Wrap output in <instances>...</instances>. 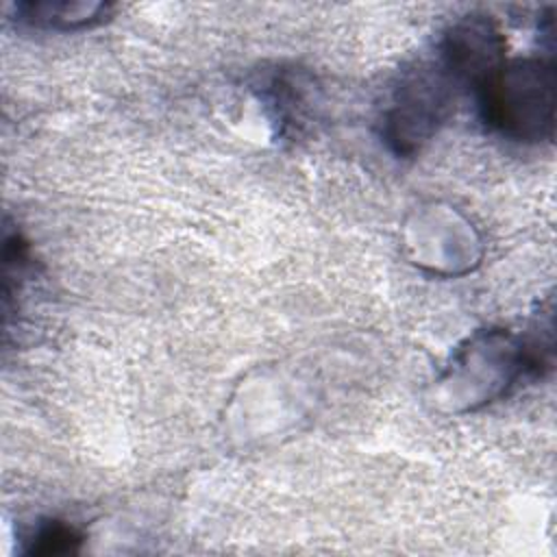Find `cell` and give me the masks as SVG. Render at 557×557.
<instances>
[{
	"instance_id": "1",
	"label": "cell",
	"mask_w": 557,
	"mask_h": 557,
	"mask_svg": "<svg viewBox=\"0 0 557 557\" xmlns=\"http://www.w3.org/2000/svg\"><path fill=\"white\" fill-rule=\"evenodd\" d=\"M474 94L481 120L490 131L524 144H537L553 137V63L544 59L503 61Z\"/></svg>"
},
{
	"instance_id": "2",
	"label": "cell",
	"mask_w": 557,
	"mask_h": 557,
	"mask_svg": "<svg viewBox=\"0 0 557 557\" xmlns=\"http://www.w3.org/2000/svg\"><path fill=\"white\" fill-rule=\"evenodd\" d=\"M457 83L442 67L422 65L405 76L385 115V141L396 154L418 152L450 115Z\"/></svg>"
},
{
	"instance_id": "3",
	"label": "cell",
	"mask_w": 557,
	"mask_h": 557,
	"mask_svg": "<svg viewBox=\"0 0 557 557\" xmlns=\"http://www.w3.org/2000/svg\"><path fill=\"white\" fill-rule=\"evenodd\" d=\"M437 61L457 87L476 89L505 61V37L490 15H466L446 30Z\"/></svg>"
},
{
	"instance_id": "5",
	"label": "cell",
	"mask_w": 557,
	"mask_h": 557,
	"mask_svg": "<svg viewBox=\"0 0 557 557\" xmlns=\"http://www.w3.org/2000/svg\"><path fill=\"white\" fill-rule=\"evenodd\" d=\"M81 544L83 535L72 524H65L61 520H46L28 537L26 555H70L78 553Z\"/></svg>"
},
{
	"instance_id": "4",
	"label": "cell",
	"mask_w": 557,
	"mask_h": 557,
	"mask_svg": "<svg viewBox=\"0 0 557 557\" xmlns=\"http://www.w3.org/2000/svg\"><path fill=\"white\" fill-rule=\"evenodd\" d=\"M20 20L39 28L72 30L102 22L111 7L104 2H20L15 4Z\"/></svg>"
}]
</instances>
